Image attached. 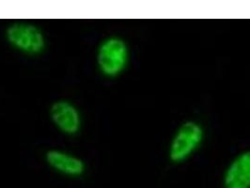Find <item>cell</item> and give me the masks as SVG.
Wrapping results in <instances>:
<instances>
[{"mask_svg":"<svg viewBox=\"0 0 250 188\" xmlns=\"http://www.w3.org/2000/svg\"><path fill=\"white\" fill-rule=\"evenodd\" d=\"M5 39L14 50L26 56H38L47 46V38L43 30L28 22L10 24L5 30Z\"/></svg>","mask_w":250,"mask_h":188,"instance_id":"obj_2","label":"cell"},{"mask_svg":"<svg viewBox=\"0 0 250 188\" xmlns=\"http://www.w3.org/2000/svg\"><path fill=\"white\" fill-rule=\"evenodd\" d=\"M223 188H250V150L239 152L226 167Z\"/></svg>","mask_w":250,"mask_h":188,"instance_id":"obj_6","label":"cell"},{"mask_svg":"<svg viewBox=\"0 0 250 188\" xmlns=\"http://www.w3.org/2000/svg\"><path fill=\"white\" fill-rule=\"evenodd\" d=\"M130 62V48L124 38L108 36L103 39L96 50V65L101 75L116 78L122 75Z\"/></svg>","mask_w":250,"mask_h":188,"instance_id":"obj_1","label":"cell"},{"mask_svg":"<svg viewBox=\"0 0 250 188\" xmlns=\"http://www.w3.org/2000/svg\"><path fill=\"white\" fill-rule=\"evenodd\" d=\"M205 138L203 126L196 121H187L176 130L168 146V157L172 163L188 160L200 149Z\"/></svg>","mask_w":250,"mask_h":188,"instance_id":"obj_3","label":"cell"},{"mask_svg":"<svg viewBox=\"0 0 250 188\" xmlns=\"http://www.w3.org/2000/svg\"><path fill=\"white\" fill-rule=\"evenodd\" d=\"M49 116L55 127L66 136H75L82 128V114L71 101L60 99L53 102Z\"/></svg>","mask_w":250,"mask_h":188,"instance_id":"obj_4","label":"cell"},{"mask_svg":"<svg viewBox=\"0 0 250 188\" xmlns=\"http://www.w3.org/2000/svg\"><path fill=\"white\" fill-rule=\"evenodd\" d=\"M44 159L54 171L68 178H79L86 171L84 160L66 150L50 149L45 152Z\"/></svg>","mask_w":250,"mask_h":188,"instance_id":"obj_5","label":"cell"}]
</instances>
